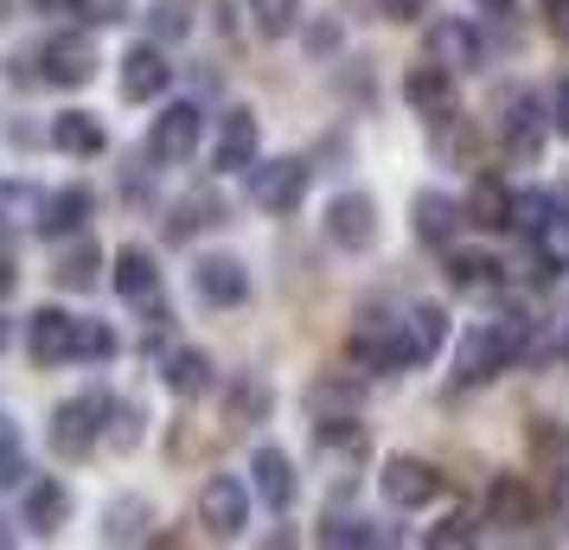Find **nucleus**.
<instances>
[{
    "mask_svg": "<svg viewBox=\"0 0 569 550\" xmlns=\"http://www.w3.org/2000/svg\"><path fill=\"white\" fill-rule=\"evenodd\" d=\"M71 487L58 480V473H39V480H27L20 487V524L27 531H39V538H52L58 524H71Z\"/></svg>",
    "mask_w": 569,
    "mask_h": 550,
    "instance_id": "nucleus-18",
    "label": "nucleus"
},
{
    "mask_svg": "<svg viewBox=\"0 0 569 550\" xmlns=\"http://www.w3.org/2000/svg\"><path fill=\"white\" fill-rule=\"evenodd\" d=\"M512 192L518 186H506L499 173H473V186H467V224L473 231H487V237H499V231H512Z\"/></svg>",
    "mask_w": 569,
    "mask_h": 550,
    "instance_id": "nucleus-27",
    "label": "nucleus"
},
{
    "mask_svg": "<svg viewBox=\"0 0 569 550\" xmlns=\"http://www.w3.org/2000/svg\"><path fill=\"white\" fill-rule=\"evenodd\" d=\"M422 52L436 58V64H448V71H480L487 64V39L467 20H436V27L422 32Z\"/></svg>",
    "mask_w": 569,
    "mask_h": 550,
    "instance_id": "nucleus-20",
    "label": "nucleus"
},
{
    "mask_svg": "<svg viewBox=\"0 0 569 550\" xmlns=\"http://www.w3.org/2000/svg\"><path fill=\"white\" fill-rule=\"evenodd\" d=\"M480 524H487V519H473V512L455 506L436 531H422V544H429V550H467V544H480Z\"/></svg>",
    "mask_w": 569,
    "mask_h": 550,
    "instance_id": "nucleus-42",
    "label": "nucleus"
},
{
    "mask_svg": "<svg viewBox=\"0 0 569 550\" xmlns=\"http://www.w3.org/2000/svg\"><path fill=\"white\" fill-rule=\"evenodd\" d=\"M422 13H429V0H385V20H390V27H416Z\"/></svg>",
    "mask_w": 569,
    "mask_h": 550,
    "instance_id": "nucleus-50",
    "label": "nucleus"
},
{
    "mask_svg": "<svg viewBox=\"0 0 569 550\" xmlns=\"http://www.w3.org/2000/svg\"><path fill=\"white\" fill-rule=\"evenodd\" d=\"M141 436H148V417H141V403L116 397V403H109V429H103V442L129 454V448H141Z\"/></svg>",
    "mask_w": 569,
    "mask_h": 550,
    "instance_id": "nucleus-41",
    "label": "nucleus"
},
{
    "mask_svg": "<svg viewBox=\"0 0 569 550\" xmlns=\"http://www.w3.org/2000/svg\"><path fill=\"white\" fill-rule=\"evenodd\" d=\"M320 231H327V243H333L339 257H365V250H378V237H385L378 199H371L365 186H339L333 199H327V218H320Z\"/></svg>",
    "mask_w": 569,
    "mask_h": 550,
    "instance_id": "nucleus-4",
    "label": "nucleus"
},
{
    "mask_svg": "<svg viewBox=\"0 0 569 550\" xmlns=\"http://www.w3.org/2000/svg\"><path fill=\"white\" fill-rule=\"evenodd\" d=\"M192 13H199V0H148V39H160V46H180L186 32H192Z\"/></svg>",
    "mask_w": 569,
    "mask_h": 550,
    "instance_id": "nucleus-37",
    "label": "nucleus"
},
{
    "mask_svg": "<svg viewBox=\"0 0 569 550\" xmlns=\"http://www.w3.org/2000/svg\"><path fill=\"white\" fill-rule=\"evenodd\" d=\"M7 340H13V320L0 314V352H7Z\"/></svg>",
    "mask_w": 569,
    "mask_h": 550,
    "instance_id": "nucleus-57",
    "label": "nucleus"
},
{
    "mask_svg": "<svg viewBox=\"0 0 569 550\" xmlns=\"http://www.w3.org/2000/svg\"><path fill=\"white\" fill-rule=\"evenodd\" d=\"M550 32H557V39H569V0L557 7V13H550Z\"/></svg>",
    "mask_w": 569,
    "mask_h": 550,
    "instance_id": "nucleus-54",
    "label": "nucleus"
},
{
    "mask_svg": "<svg viewBox=\"0 0 569 550\" xmlns=\"http://www.w3.org/2000/svg\"><path fill=\"white\" fill-rule=\"evenodd\" d=\"M46 141H52L64 160H97L109 148V129L97 122V109H58L52 129H46Z\"/></svg>",
    "mask_w": 569,
    "mask_h": 550,
    "instance_id": "nucleus-25",
    "label": "nucleus"
},
{
    "mask_svg": "<svg viewBox=\"0 0 569 550\" xmlns=\"http://www.w3.org/2000/svg\"><path fill=\"white\" fill-rule=\"evenodd\" d=\"M116 83H122V103H160L173 90V64H167V46L160 39H134L122 64H116Z\"/></svg>",
    "mask_w": 569,
    "mask_h": 550,
    "instance_id": "nucleus-9",
    "label": "nucleus"
},
{
    "mask_svg": "<svg viewBox=\"0 0 569 550\" xmlns=\"http://www.w3.org/2000/svg\"><path fill=\"white\" fill-rule=\"evenodd\" d=\"M550 134H557V122H550V97H531V90L499 97V148H506L512 160H538Z\"/></svg>",
    "mask_w": 569,
    "mask_h": 550,
    "instance_id": "nucleus-8",
    "label": "nucleus"
},
{
    "mask_svg": "<svg viewBox=\"0 0 569 550\" xmlns=\"http://www.w3.org/2000/svg\"><path fill=\"white\" fill-rule=\"evenodd\" d=\"M224 224V199L218 192H186L180 206L167 211V243H192L199 231H218Z\"/></svg>",
    "mask_w": 569,
    "mask_h": 550,
    "instance_id": "nucleus-33",
    "label": "nucleus"
},
{
    "mask_svg": "<svg viewBox=\"0 0 569 550\" xmlns=\"http://www.w3.org/2000/svg\"><path fill=\"white\" fill-rule=\"evenodd\" d=\"M39 218H46V192L32 180H0V243L13 231H39Z\"/></svg>",
    "mask_w": 569,
    "mask_h": 550,
    "instance_id": "nucleus-34",
    "label": "nucleus"
},
{
    "mask_svg": "<svg viewBox=\"0 0 569 550\" xmlns=\"http://www.w3.org/2000/svg\"><path fill=\"white\" fill-rule=\"evenodd\" d=\"M160 384L180 397V403H199V397L218 391V366H211L206 346H173V352L160 359Z\"/></svg>",
    "mask_w": 569,
    "mask_h": 550,
    "instance_id": "nucleus-19",
    "label": "nucleus"
},
{
    "mask_svg": "<svg viewBox=\"0 0 569 550\" xmlns=\"http://www.w3.org/2000/svg\"><path fill=\"white\" fill-rule=\"evenodd\" d=\"M403 103L416 116H441V109H455V71L436 64V58H422L416 71H403Z\"/></svg>",
    "mask_w": 569,
    "mask_h": 550,
    "instance_id": "nucleus-31",
    "label": "nucleus"
},
{
    "mask_svg": "<svg viewBox=\"0 0 569 550\" xmlns=\"http://www.w3.org/2000/svg\"><path fill=\"white\" fill-rule=\"evenodd\" d=\"M308 192H313V160L301 154H269L243 173V199L257 211H269V218H295L308 206Z\"/></svg>",
    "mask_w": 569,
    "mask_h": 550,
    "instance_id": "nucleus-2",
    "label": "nucleus"
},
{
    "mask_svg": "<svg viewBox=\"0 0 569 550\" xmlns=\"http://www.w3.org/2000/svg\"><path fill=\"white\" fill-rule=\"evenodd\" d=\"M563 448H569V436L557 429L550 417H531V454H538L550 473H563Z\"/></svg>",
    "mask_w": 569,
    "mask_h": 550,
    "instance_id": "nucleus-45",
    "label": "nucleus"
},
{
    "mask_svg": "<svg viewBox=\"0 0 569 550\" xmlns=\"http://www.w3.org/2000/svg\"><path fill=\"white\" fill-rule=\"evenodd\" d=\"M487 524L499 531H525V524H538V493L518 480V473H499L487 487Z\"/></svg>",
    "mask_w": 569,
    "mask_h": 550,
    "instance_id": "nucleus-30",
    "label": "nucleus"
},
{
    "mask_svg": "<svg viewBox=\"0 0 569 550\" xmlns=\"http://www.w3.org/2000/svg\"><path fill=\"white\" fill-rule=\"evenodd\" d=\"M103 243L90 231H78V237H64L58 243V257H52V282L58 289H71V294H90L97 289V276H103Z\"/></svg>",
    "mask_w": 569,
    "mask_h": 550,
    "instance_id": "nucleus-23",
    "label": "nucleus"
},
{
    "mask_svg": "<svg viewBox=\"0 0 569 550\" xmlns=\"http://www.w3.org/2000/svg\"><path fill=\"white\" fill-rule=\"evenodd\" d=\"M346 359L365 371V378H397V371L422 366V346L410 333V314H385V308H365L346 333Z\"/></svg>",
    "mask_w": 569,
    "mask_h": 550,
    "instance_id": "nucleus-1",
    "label": "nucleus"
},
{
    "mask_svg": "<svg viewBox=\"0 0 569 550\" xmlns=\"http://www.w3.org/2000/svg\"><path fill=\"white\" fill-rule=\"evenodd\" d=\"M550 206H557L550 192H538V186H518V192H512V231L531 237L543 224V211H550Z\"/></svg>",
    "mask_w": 569,
    "mask_h": 550,
    "instance_id": "nucleus-46",
    "label": "nucleus"
},
{
    "mask_svg": "<svg viewBox=\"0 0 569 550\" xmlns=\"http://www.w3.org/2000/svg\"><path fill=\"white\" fill-rule=\"evenodd\" d=\"M512 366L506 346L492 340V327H467L455 340V371H448V391H487L499 371Z\"/></svg>",
    "mask_w": 569,
    "mask_h": 550,
    "instance_id": "nucleus-13",
    "label": "nucleus"
},
{
    "mask_svg": "<svg viewBox=\"0 0 569 550\" xmlns=\"http://www.w3.org/2000/svg\"><path fill=\"white\" fill-rule=\"evenodd\" d=\"M473 7H480V13H492V20H512V13H518V0H473Z\"/></svg>",
    "mask_w": 569,
    "mask_h": 550,
    "instance_id": "nucleus-53",
    "label": "nucleus"
},
{
    "mask_svg": "<svg viewBox=\"0 0 569 550\" xmlns=\"http://www.w3.org/2000/svg\"><path fill=\"white\" fill-rule=\"evenodd\" d=\"M250 499H257L250 480H237V473H211L206 487H199V499H192V519H199L206 538L237 544V538L250 531Z\"/></svg>",
    "mask_w": 569,
    "mask_h": 550,
    "instance_id": "nucleus-7",
    "label": "nucleus"
},
{
    "mask_svg": "<svg viewBox=\"0 0 569 550\" xmlns=\"http://www.w3.org/2000/svg\"><path fill=\"white\" fill-rule=\"evenodd\" d=\"M90 218H97V192H90V186H58V192H46V218H39V237L64 243V237L90 231Z\"/></svg>",
    "mask_w": 569,
    "mask_h": 550,
    "instance_id": "nucleus-28",
    "label": "nucleus"
},
{
    "mask_svg": "<svg viewBox=\"0 0 569 550\" xmlns=\"http://www.w3.org/2000/svg\"><path fill=\"white\" fill-rule=\"evenodd\" d=\"M109 282H116V294L129 301V308H160V262L148 243H122L116 250V269H109Z\"/></svg>",
    "mask_w": 569,
    "mask_h": 550,
    "instance_id": "nucleus-17",
    "label": "nucleus"
},
{
    "mask_svg": "<svg viewBox=\"0 0 569 550\" xmlns=\"http://www.w3.org/2000/svg\"><path fill=\"white\" fill-rule=\"evenodd\" d=\"M276 417V384H269V371H237L231 384H224V422L231 429H257V422Z\"/></svg>",
    "mask_w": 569,
    "mask_h": 550,
    "instance_id": "nucleus-26",
    "label": "nucleus"
},
{
    "mask_svg": "<svg viewBox=\"0 0 569 550\" xmlns=\"http://www.w3.org/2000/svg\"><path fill=\"white\" fill-rule=\"evenodd\" d=\"M257 160H262L257 109H224V116H218V141H211V167H218V173H250Z\"/></svg>",
    "mask_w": 569,
    "mask_h": 550,
    "instance_id": "nucleus-14",
    "label": "nucleus"
},
{
    "mask_svg": "<svg viewBox=\"0 0 569 550\" xmlns=\"http://www.w3.org/2000/svg\"><path fill=\"white\" fill-rule=\"evenodd\" d=\"M154 524H160V512H154V499L148 493H116L103 506V544H148L154 538Z\"/></svg>",
    "mask_w": 569,
    "mask_h": 550,
    "instance_id": "nucleus-24",
    "label": "nucleus"
},
{
    "mask_svg": "<svg viewBox=\"0 0 569 550\" xmlns=\"http://www.w3.org/2000/svg\"><path fill=\"white\" fill-rule=\"evenodd\" d=\"M32 468H27V436H20V422L0 410V487H27Z\"/></svg>",
    "mask_w": 569,
    "mask_h": 550,
    "instance_id": "nucleus-40",
    "label": "nucleus"
},
{
    "mask_svg": "<svg viewBox=\"0 0 569 550\" xmlns=\"http://www.w3.org/2000/svg\"><path fill=\"white\" fill-rule=\"evenodd\" d=\"M243 13L262 39H295L308 27V0H243Z\"/></svg>",
    "mask_w": 569,
    "mask_h": 550,
    "instance_id": "nucleus-36",
    "label": "nucleus"
},
{
    "mask_svg": "<svg viewBox=\"0 0 569 550\" xmlns=\"http://www.w3.org/2000/svg\"><path fill=\"white\" fill-rule=\"evenodd\" d=\"M487 327H492V340L506 346V359H512V366H525V359L538 352V340H543V320L531 314L525 301H506V308H499Z\"/></svg>",
    "mask_w": 569,
    "mask_h": 550,
    "instance_id": "nucleus-32",
    "label": "nucleus"
},
{
    "mask_svg": "<svg viewBox=\"0 0 569 550\" xmlns=\"http://www.w3.org/2000/svg\"><path fill=\"white\" fill-rule=\"evenodd\" d=\"M531 257H538L543 276H569V206L563 199L543 211V224L531 231Z\"/></svg>",
    "mask_w": 569,
    "mask_h": 550,
    "instance_id": "nucleus-35",
    "label": "nucleus"
},
{
    "mask_svg": "<svg viewBox=\"0 0 569 550\" xmlns=\"http://www.w3.org/2000/svg\"><path fill=\"white\" fill-rule=\"evenodd\" d=\"M78 320L71 308H32L27 314V359L39 371H52V366H71L78 359Z\"/></svg>",
    "mask_w": 569,
    "mask_h": 550,
    "instance_id": "nucleus-12",
    "label": "nucleus"
},
{
    "mask_svg": "<svg viewBox=\"0 0 569 550\" xmlns=\"http://www.w3.org/2000/svg\"><path fill=\"white\" fill-rule=\"evenodd\" d=\"M109 403H116L109 391L64 397L52 417H46V448H52V454H64V461L97 454V442H103V429H109Z\"/></svg>",
    "mask_w": 569,
    "mask_h": 550,
    "instance_id": "nucleus-3",
    "label": "nucleus"
},
{
    "mask_svg": "<svg viewBox=\"0 0 569 550\" xmlns=\"http://www.w3.org/2000/svg\"><path fill=\"white\" fill-rule=\"evenodd\" d=\"M39 83H52V90H83V83H97V32L90 27H71V32H46L39 39Z\"/></svg>",
    "mask_w": 569,
    "mask_h": 550,
    "instance_id": "nucleus-6",
    "label": "nucleus"
},
{
    "mask_svg": "<svg viewBox=\"0 0 569 550\" xmlns=\"http://www.w3.org/2000/svg\"><path fill=\"white\" fill-rule=\"evenodd\" d=\"M192 294H199L206 308H243V301H250V262L224 257V250L199 257L192 262Z\"/></svg>",
    "mask_w": 569,
    "mask_h": 550,
    "instance_id": "nucleus-15",
    "label": "nucleus"
},
{
    "mask_svg": "<svg viewBox=\"0 0 569 550\" xmlns=\"http://www.w3.org/2000/svg\"><path fill=\"white\" fill-rule=\"evenodd\" d=\"M557 512H563V519H569V468L557 473Z\"/></svg>",
    "mask_w": 569,
    "mask_h": 550,
    "instance_id": "nucleus-55",
    "label": "nucleus"
},
{
    "mask_svg": "<svg viewBox=\"0 0 569 550\" xmlns=\"http://www.w3.org/2000/svg\"><path fill=\"white\" fill-rule=\"evenodd\" d=\"M250 487H257V499L269 506V512H288V506H295L301 473H295V461H288V448L262 442L257 454H250Z\"/></svg>",
    "mask_w": 569,
    "mask_h": 550,
    "instance_id": "nucleus-21",
    "label": "nucleus"
},
{
    "mask_svg": "<svg viewBox=\"0 0 569 550\" xmlns=\"http://www.w3.org/2000/svg\"><path fill=\"white\" fill-rule=\"evenodd\" d=\"M13 538H20V531H13V524H7V519H0V550H7V544H13Z\"/></svg>",
    "mask_w": 569,
    "mask_h": 550,
    "instance_id": "nucleus-56",
    "label": "nucleus"
},
{
    "mask_svg": "<svg viewBox=\"0 0 569 550\" xmlns=\"http://www.w3.org/2000/svg\"><path fill=\"white\" fill-rule=\"evenodd\" d=\"M410 333H416V346H422V366H436L441 346H448V308H441V301H416Z\"/></svg>",
    "mask_w": 569,
    "mask_h": 550,
    "instance_id": "nucleus-39",
    "label": "nucleus"
},
{
    "mask_svg": "<svg viewBox=\"0 0 569 550\" xmlns=\"http://www.w3.org/2000/svg\"><path fill=\"white\" fill-rule=\"evenodd\" d=\"M410 224L429 250H455V237H461V224H467V206L455 192H441V186H422L410 199Z\"/></svg>",
    "mask_w": 569,
    "mask_h": 550,
    "instance_id": "nucleus-16",
    "label": "nucleus"
},
{
    "mask_svg": "<svg viewBox=\"0 0 569 550\" xmlns=\"http://www.w3.org/2000/svg\"><path fill=\"white\" fill-rule=\"evenodd\" d=\"M378 493H385V506H397V512H416V506L441 499V468L422 461V454H390L385 468H378Z\"/></svg>",
    "mask_w": 569,
    "mask_h": 550,
    "instance_id": "nucleus-11",
    "label": "nucleus"
},
{
    "mask_svg": "<svg viewBox=\"0 0 569 550\" xmlns=\"http://www.w3.org/2000/svg\"><path fill=\"white\" fill-rule=\"evenodd\" d=\"M129 13H134V0H78V20H83V27H97V32L122 27Z\"/></svg>",
    "mask_w": 569,
    "mask_h": 550,
    "instance_id": "nucleus-47",
    "label": "nucleus"
},
{
    "mask_svg": "<svg viewBox=\"0 0 569 550\" xmlns=\"http://www.w3.org/2000/svg\"><path fill=\"white\" fill-rule=\"evenodd\" d=\"M550 122H557V134L569 141V71L550 83Z\"/></svg>",
    "mask_w": 569,
    "mask_h": 550,
    "instance_id": "nucleus-49",
    "label": "nucleus"
},
{
    "mask_svg": "<svg viewBox=\"0 0 569 550\" xmlns=\"http://www.w3.org/2000/svg\"><path fill=\"white\" fill-rule=\"evenodd\" d=\"M557 7H563V0H543V13H557Z\"/></svg>",
    "mask_w": 569,
    "mask_h": 550,
    "instance_id": "nucleus-58",
    "label": "nucleus"
},
{
    "mask_svg": "<svg viewBox=\"0 0 569 550\" xmlns=\"http://www.w3.org/2000/svg\"><path fill=\"white\" fill-rule=\"evenodd\" d=\"M116 352H122V340H116L109 320H78V359L83 366H109Z\"/></svg>",
    "mask_w": 569,
    "mask_h": 550,
    "instance_id": "nucleus-43",
    "label": "nucleus"
},
{
    "mask_svg": "<svg viewBox=\"0 0 569 550\" xmlns=\"http://www.w3.org/2000/svg\"><path fill=\"white\" fill-rule=\"evenodd\" d=\"M206 129H211V116L199 97H180V103H167L154 116V129H148V160L154 167H186V160H199V148H206Z\"/></svg>",
    "mask_w": 569,
    "mask_h": 550,
    "instance_id": "nucleus-5",
    "label": "nucleus"
},
{
    "mask_svg": "<svg viewBox=\"0 0 569 550\" xmlns=\"http://www.w3.org/2000/svg\"><path fill=\"white\" fill-rule=\"evenodd\" d=\"M441 282L455 294H467V301H499L512 276H506V262L492 257V250H461L455 243V250H441Z\"/></svg>",
    "mask_w": 569,
    "mask_h": 550,
    "instance_id": "nucleus-10",
    "label": "nucleus"
},
{
    "mask_svg": "<svg viewBox=\"0 0 569 550\" xmlns=\"http://www.w3.org/2000/svg\"><path fill=\"white\" fill-rule=\"evenodd\" d=\"M301 403H308V417H359L365 384L352 378V371H320V378H308Z\"/></svg>",
    "mask_w": 569,
    "mask_h": 550,
    "instance_id": "nucleus-29",
    "label": "nucleus"
},
{
    "mask_svg": "<svg viewBox=\"0 0 569 550\" xmlns=\"http://www.w3.org/2000/svg\"><path fill=\"white\" fill-rule=\"evenodd\" d=\"M313 538H320L327 550H346V544H359V550H365V544H385V531H378L371 519H359V512H352V519H346V512H327Z\"/></svg>",
    "mask_w": 569,
    "mask_h": 550,
    "instance_id": "nucleus-38",
    "label": "nucleus"
},
{
    "mask_svg": "<svg viewBox=\"0 0 569 550\" xmlns=\"http://www.w3.org/2000/svg\"><path fill=\"white\" fill-rule=\"evenodd\" d=\"M429 154H436V167H480V129H473V116H461V109L429 116Z\"/></svg>",
    "mask_w": 569,
    "mask_h": 550,
    "instance_id": "nucleus-22",
    "label": "nucleus"
},
{
    "mask_svg": "<svg viewBox=\"0 0 569 550\" xmlns=\"http://www.w3.org/2000/svg\"><path fill=\"white\" fill-rule=\"evenodd\" d=\"M13 7H27V13H78V0H13Z\"/></svg>",
    "mask_w": 569,
    "mask_h": 550,
    "instance_id": "nucleus-52",
    "label": "nucleus"
},
{
    "mask_svg": "<svg viewBox=\"0 0 569 550\" xmlns=\"http://www.w3.org/2000/svg\"><path fill=\"white\" fill-rule=\"evenodd\" d=\"M13 289H20V269H13L7 250H0V301H13Z\"/></svg>",
    "mask_w": 569,
    "mask_h": 550,
    "instance_id": "nucleus-51",
    "label": "nucleus"
},
{
    "mask_svg": "<svg viewBox=\"0 0 569 550\" xmlns=\"http://www.w3.org/2000/svg\"><path fill=\"white\" fill-rule=\"evenodd\" d=\"M531 366H563L569 371V301L543 320V340H538V352H531Z\"/></svg>",
    "mask_w": 569,
    "mask_h": 550,
    "instance_id": "nucleus-44",
    "label": "nucleus"
},
{
    "mask_svg": "<svg viewBox=\"0 0 569 550\" xmlns=\"http://www.w3.org/2000/svg\"><path fill=\"white\" fill-rule=\"evenodd\" d=\"M301 39H308V52H313V58H333V46H339V20H313V13H308Z\"/></svg>",
    "mask_w": 569,
    "mask_h": 550,
    "instance_id": "nucleus-48",
    "label": "nucleus"
}]
</instances>
